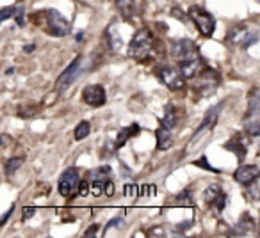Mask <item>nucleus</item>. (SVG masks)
<instances>
[{
	"mask_svg": "<svg viewBox=\"0 0 260 238\" xmlns=\"http://www.w3.org/2000/svg\"><path fill=\"white\" fill-rule=\"evenodd\" d=\"M225 107V102H219L216 105V107H211L209 110H207V114L203 116V121L198 125V128H196V131L192 133V137H191V142H194L198 139V137L203 133V131H207V130H214V127H216V123H217V117H219V114H221V108Z\"/></svg>",
	"mask_w": 260,
	"mask_h": 238,
	"instance_id": "nucleus-10",
	"label": "nucleus"
},
{
	"mask_svg": "<svg viewBox=\"0 0 260 238\" xmlns=\"http://www.w3.org/2000/svg\"><path fill=\"white\" fill-rule=\"evenodd\" d=\"M15 20H16V23L20 25V27H24V25H25V7H24V5H18V7H16Z\"/></svg>",
	"mask_w": 260,
	"mask_h": 238,
	"instance_id": "nucleus-32",
	"label": "nucleus"
},
{
	"mask_svg": "<svg viewBox=\"0 0 260 238\" xmlns=\"http://www.w3.org/2000/svg\"><path fill=\"white\" fill-rule=\"evenodd\" d=\"M43 15V22H45V30L48 32L50 36H55V38H64V36L71 34V23L68 20L64 18L57 9H47Z\"/></svg>",
	"mask_w": 260,
	"mask_h": 238,
	"instance_id": "nucleus-3",
	"label": "nucleus"
},
{
	"mask_svg": "<svg viewBox=\"0 0 260 238\" xmlns=\"http://www.w3.org/2000/svg\"><path fill=\"white\" fill-rule=\"evenodd\" d=\"M89 133H91V125H89V121H80L79 125H77V128H75L73 137H75V141H84Z\"/></svg>",
	"mask_w": 260,
	"mask_h": 238,
	"instance_id": "nucleus-24",
	"label": "nucleus"
},
{
	"mask_svg": "<svg viewBox=\"0 0 260 238\" xmlns=\"http://www.w3.org/2000/svg\"><path fill=\"white\" fill-rule=\"evenodd\" d=\"M22 214H24V220H27L36 214V208L34 206H25V208L22 210Z\"/></svg>",
	"mask_w": 260,
	"mask_h": 238,
	"instance_id": "nucleus-36",
	"label": "nucleus"
},
{
	"mask_svg": "<svg viewBox=\"0 0 260 238\" xmlns=\"http://www.w3.org/2000/svg\"><path fill=\"white\" fill-rule=\"evenodd\" d=\"M171 15L175 16V18H178V20H180V22H187V16H184V15H182V11L178 9V7H175V9L171 11Z\"/></svg>",
	"mask_w": 260,
	"mask_h": 238,
	"instance_id": "nucleus-39",
	"label": "nucleus"
},
{
	"mask_svg": "<svg viewBox=\"0 0 260 238\" xmlns=\"http://www.w3.org/2000/svg\"><path fill=\"white\" fill-rule=\"evenodd\" d=\"M192 226V220H187V222H182V224H178L177 226V231L178 233H184V231H187V229L191 228Z\"/></svg>",
	"mask_w": 260,
	"mask_h": 238,
	"instance_id": "nucleus-37",
	"label": "nucleus"
},
{
	"mask_svg": "<svg viewBox=\"0 0 260 238\" xmlns=\"http://www.w3.org/2000/svg\"><path fill=\"white\" fill-rule=\"evenodd\" d=\"M75 39H77V41H79V43H80V41H82V39H84V32H79V34L75 36Z\"/></svg>",
	"mask_w": 260,
	"mask_h": 238,
	"instance_id": "nucleus-42",
	"label": "nucleus"
},
{
	"mask_svg": "<svg viewBox=\"0 0 260 238\" xmlns=\"http://www.w3.org/2000/svg\"><path fill=\"white\" fill-rule=\"evenodd\" d=\"M189 20H191L192 23L196 25L198 32H200L203 38H211L214 34V29H216V18L211 15V13H207L203 7L200 5H192L189 13H187Z\"/></svg>",
	"mask_w": 260,
	"mask_h": 238,
	"instance_id": "nucleus-5",
	"label": "nucleus"
},
{
	"mask_svg": "<svg viewBox=\"0 0 260 238\" xmlns=\"http://www.w3.org/2000/svg\"><path fill=\"white\" fill-rule=\"evenodd\" d=\"M153 48H155V38H153L152 30L142 27L134 34L132 41L128 43L127 55L134 61L141 63V61H146L152 55Z\"/></svg>",
	"mask_w": 260,
	"mask_h": 238,
	"instance_id": "nucleus-1",
	"label": "nucleus"
},
{
	"mask_svg": "<svg viewBox=\"0 0 260 238\" xmlns=\"http://www.w3.org/2000/svg\"><path fill=\"white\" fill-rule=\"evenodd\" d=\"M219 82H221V77L217 73L216 69H211V68H203L200 73L194 77V84H192V89L196 94L200 96H211L214 92L217 91L219 87Z\"/></svg>",
	"mask_w": 260,
	"mask_h": 238,
	"instance_id": "nucleus-2",
	"label": "nucleus"
},
{
	"mask_svg": "<svg viewBox=\"0 0 260 238\" xmlns=\"http://www.w3.org/2000/svg\"><path fill=\"white\" fill-rule=\"evenodd\" d=\"M155 137H157V148L161 151H166L173 146V133L164 125H159V128L155 130Z\"/></svg>",
	"mask_w": 260,
	"mask_h": 238,
	"instance_id": "nucleus-18",
	"label": "nucleus"
},
{
	"mask_svg": "<svg viewBox=\"0 0 260 238\" xmlns=\"http://www.w3.org/2000/svg\"><path fill=\"white\" fill-rule=\"evenodd\" d=\"M225 150L234 153L237 156V160L242 162L246 158V153H248V139L242 133H236V135L228 139L225 144Z\"/></svg>",
	"mask_w": 260,
	"mask_h": 238,
	"instance_id": "nucleus-13",
	"label": "nucleus"
},
{
	"mask_svg": "<svg viewBox=\"0 0 260 238\" xmlns=\"http://www.w3.org/2000/svg\"><path fill=\"white\" fill-rule=\"evenodd\" d=\"M116 9L121 13L125 22H132V16L138 15V5L134 0H116Z\"/></svg>",
	"mask_w": 260,
	"mask_h": 238,
	"instance_id": "nucleus-19",
	"label": "nucleus"
},
{
	"mask_svg": "<svg viewBox=\"0 0 260 238\" xmlns=\"http://www.w3.org/2000/svg\"><path fill=\"white\" fill-rule=\"evenodd\" d=\"M123 194L127 195V197H136V195H139V187L134 183H127L125 189H123Z\"/></svg>",
	"mask_w": 260,
	"mask_h": 238,
	"instance_id": "nucleus-31",
	"label": "nucleus"
},
{
	"mask_svg": "<svg viewBox=\"0 0 260 238\" xmlns=\"http://www.w3.org/2000/svg\"><path fill=\"white\" fill-rule=\"evenodd\" d=\"M169 50H171V55L177 59V61H184V59L194 57V55L200 54V50H198L196 44L192 43L191 39H186V38L173 39Z\"/></svg>",
	"mask_w": 260,
	"mask_h": 238,
	"instance_id": "nucleus-8",
	"label": "nucleus"
},
{
	"mask_svg": "<svg viewBox=\"0 0 260 238\" xmlns=\"http://www.w3.org/2000/svg\"><path fill=\"white\" fill-rule=\"evenodd\" d=\"M16 7H18V5H9V7H2V11H0V22H5V20H9V18H15Z\"/></svg>",
	"mask_w": 260,
	"mask_h": 238,
	"instance_id": "nucleus-29",
	"label": "nucleus"
},
{
	"mask_svg": "<svg viewBox=\"0 0 260 238\" xmlns=\"http://www.w3.org/2000/svg\"><path fill=\"white\" fill-rule=\"evenodd\" d=\"M226 41L230 44H239L240 48H250L251 44L259 41V32L248 23H239L228 30Z\"/></svg>",
	"mask_w": 260,
	"mask_h": 238,
	"instance_id": "nucleus-6",
	"label": "nucleus"
},
{
	"mask_svg": "<svg viewBox=\"0 0 260 238\" xmlns=\"http://www.w3.org/2000/svg\"><path fill=\"white\" fill-rule=\"evenodd\" d=\"M192 164L196 165V167H200V169H207V171H211V173H214V174H221V169H217V167L209 164V158H207V156H201L200 160H194Z\"/></svg>",
	"mask_w": 260,
	"mask_h": 238,
	"instance_id": "nucleus-28",
	"label": "nucleus"
},
{
	"mask_svg": "<svg viewBox=\"0 0 260 238\" xmlns=\"http://www.w3.org/2000/svg\"><path fill=\"white\" fill-rule=\"evenodd\" d=\"M221 194H223V190H221L219 185H211V187H207V190L203 192V199H205L207 204L214 206V203L219 199Z\"/></svg>",
	"mask_w": 260,
	"mask_h": 238,
	"instance_id": "nucleus-23",
	"label": "nucleus"
},
{
	"mask_svg": "<svg viewBox=\"0 0 260 238\" xmlns=\"http://www.w3.org/2000/svg\"><path fill=\"white\" fill-rule=\"evenodd\" d=\"M114 192H116V187H114V181L113 180H107L105 187H103V194L107 195V197H113Z\"/></svg>",
	"mask_w": 260,
	"mask_h": 238,
	"instance_id": "nucleus-34",
	"label": "nucleus"
},
{
	"mask_svg": "<svg viewBox=\"0 0 260 238\" xmlns=\"http://www.w3.org/2000/svg\"><path fill=\"white\" fill-rule=\"evenodd\" d=\"M91 174H93V185H91V187H93V194L95 195L103 194V187H105V183H107V180H109L111 167H109V165H103L100 169L93 171Z\"/></svg>",
	"mask_w": 260,
	"mask_h": 238,
	"instance_id": "nucleus-15",
	"label": "nucleus"
},
{
	"mask_svg": "<svg viewBox=\"0 0 260 238\" xmlns=\"http://www.w3.org/2000/svg\"><path fill=\"white\" fill-rule=\"evenodd\" d=\"M177 203L178 204H189V206H191V204H192L191 192H189V190H182L180 194L177 195Z\"/></svg>",
	"mask_w": 260,
	"mask_h": 238,
	"instance_id": "nucleus-30",
	"label": "nucleus"
},
{
	"mask_svg": "<svg viewBox=\"0 0 260 238\" xmlns=\"http://www.w3.org/2000/svg\"><path fill=\"white\" fill-rule=\"evenodd\" d=\"M260 114V87H253L248 94V110L244 119H253Z\"/></svg>",
	"mask_w": 260,
	"mask_h": 238,
	"instance_id": "nucleus-16",
	"label": "nucleus"
},
{
	"mask_svg": "<svg viewBox=\"0 0 260 238\" xmlns=\"http://www.w3.org/2000/svg\"><path fill=\"white\" fill-rule=\"evenodd\" d=\"M13 212H15V206H11V208L5 212L4 217H2V220H0V226H5V222H7V219L11 217V214H13Z\"/></svg>",
	"mask_w": 260,
	"mask_h": 238,
	"instance_id": "nucleus-40",
	"label": "nucleus"
},
{
	"mask_svg": "<svg viewBox=\"0 0 260 238\" xmlns=\"http://www.w3.org/2000/svg\"><path fill=\"white\" fill-rule=\"evenodd\" d=\"M82 100H84V103H88L89 107H102V105H105V102H107V94H105L103 86L93 84V86L84 87Z\"/></svg>",
	"mask_w": 260,
	"mask_h": 238,
	"instance_id": "nucleus-11",
	"label": "nucleus"
},
{
	"mask_svg": "<svg viewBox=\"0 0 260 238\" xmlns=\"http://www.w3.org/2000/svg\"><path fill=\"white\" fill-rule=\"evenodd\" d=\"M34 48H36L34 44H27V46H24V52L25 54H29V52H34Z\"/></svg>",
	"mask_w": 260,
	"mask_h": 238,
	"instance_id": "nucleus-41",
	"label": "nucleus"
},
{
	"mask_svg": "<svg viewBox=\"0 0 260 238\" xmlns=\"http://www.w3.org/2000/svg\"><path fill=\"white\" fill-rule=\"evenodd\" d=\"M248 187V194L253 201H260V176L257 180H253L250 185H246Z\"/></svg>",
	"mask_w": 260,
	"mask_h": 238,
	"instance_id": "nucleus-27",
	"label": "nucleus"
},
{
	"mask_svg": "<svg viewBox=\"0 0 260 238\" xmlns=\"http://www.w3.org/2000/svg\"><path fill=\"white\" fill-rule=\"evenodd\" d=\"M123 219L121 217H114V219H111L107 222V226H105V231H103V235H107V231L109 229H113V228H118V226H123Z\"/></svg>",
	"mask_w": 260,
	"mask_h": 238,
	"instance_id": "nucleus-33",
	"label": "nucleus"
},
{
	"mask_svg": "<svg viewBox=\"0 0 260 238\" xmlns=\"http://www.w3.org/2000/svg\"><path fill=\"white\" fill-rule=\"evenodd\" d=\"M80 185V178H79V171L71 167V169H66L61 174L59 183H57V190L63 197H71L75 194V190H79Z\"/></svg>",
	"mask_w": 260,
	"mask_h": 238,
	"instance_id": "nucleus-7",
	"label": "nucleus"
},
{
	"mask_svg": "<svg viewBox=\"0 0 260 238\" xmlns=\"http://www.w3.org/2000/svg\"><path fill=\"white\" fill-rule=\"evenodd\" d=\"M107 39H109L111 50H113V52H119V48H121V44H123V39L118 30H116V27H109L107 29Z\"/></svg>",
	"mask_w": 260,
	"mask_h": 238,
	"instance_id": "nucleus-22",
	"label": "nucleus"
},
{
	"mask_svg": "<svg viewBox=\"0 0 260 238\" xmlns=\"http://www.w3.org/2000/svg\"><path fill=\"white\" fill-rule=\"evenodd\" d=\"M259 176H260V169L257 165H240L239 169L234 173V180L240 185H250Z\"/></svg>",
	"mask_w": 260,
	"mask_h": 238,
	"instance_id": "nucleus-14",
	"label": "nucleus"
},
{
	"mask_svg": "<svg viewBox=\"0 0 260 238\" xmlns=\"http://www.w3.org/2000/svg\"><path fill=\"white\" fill-rule=\"evenodd\" d=\"M89 181L88 180H82L80 181V185H79V195H82V197H86V195L89 194Z\"/></svg>",
	"mask_w": 260,
	"mask_h": 238,
	"instance_id": "nucleus-35",
	"label": "nucleus"
},
{
	"mask_svg": "<svg viewBox=\"0 0 260 238\" xmlns=\"http://www.w3.org/2000/svg\"><path fill=\"white\" fill-rule=\"evenodd\" d=\"M177 121H178V116H177L175 107H173V105H166L164 116L161 117V125H164V127H167L169 130H173V128L177 127Z\"/></svg>",
	"mask_w": 260,
	"mask_h": 238,
	"instance_id": "nucleus-21",
	"label": "nucleus"
},
{
	"mask_svg": "<svg viewBox=\"0 0 260 238\" xmlns=\"http://www.w3.org/2000/svg\"><path fill=\"white\" fill-rule=\"evenodd\" d=\"M80 63H82V57L73 59V63L70 64L68 68L59 75V78H57V82H55V91L57 92L66 91V89L77 80V77L80 75Z\"/></svg>",
	"mask_w": 260,
	"mask_h": 238,
	"instance_id": "nucleus-9",
	"label": "nucleus"
},
{
	"mask_svg": "<svg viewBox=\"0 0 260 238\" xmlns=\"http://www.w3.org/2000/svg\"><path fill=\"white\" fill-rule=\"evenodd\" d=\"M139 133V125L138 123H134V125H130V127H127V128H121L119 130V133H118V139H116V142H114V148L116 150H119V148L125 144V142L130 139V137H134V135H138Z\"/></svg>",
	"mask_w": 260,
	"mask_h": 238,
	"instance_id": "nucleus-20",
	"label": "nucleus"
},
{
	"mask_svg": "<svg viewBox=\"0 0 260 238\" xmlns=\"http://www.w3.org/2000/svg\"><path fill=\"white\" fill-rule=\"evenodd\" d=\"M257 2H259V4H260V0H257Z\"/></svg>",
	"mask_w": 260,
	"mask_h": 238,
	"instance_id": "nucleus-43",
	"label": "nucleus"
},
{
	"mask_svg": "<svg viewBox=\"0 0 260 238\" xmlns=\"http://www.w3.org/2000/svg\"><path fill=\"white\" fill-rule=\"evenodd\" d=\"M234 229H236V231H232L230 235H242V237H246V235H250L255 231L257 222L250 214H242V217L239 219V224H237Z\"/></svg>",
	"mask_w": 260,
	"mask_h": 238,
	"instance_id": "nucleus-17",
	"label": "nucleus"
},
{
	"mask_svg": "<svg viewBox=\"0 0 260 238\" xmlns=\"http://www.w3.org/2000/svg\"><path fill=\"white\" fill-rule=\"evenodd\" d=\"M246 131H248V135L253 137V139H259L260 137V121L257 119V117H253V119H248V123H246Z\"/></svg>",
	"mask_w": 260,
	"mask_h": 238,
	"instance_id": "nucleus-26",
	"label": "nucleus"
},
{
	"mask_svg": "<svg viewBox=\"0 0 260 238\" xmlns=\"http://www.w3.org/2000/svg\"><path fill=\"white\" fill-rule=\"evenodd\" d=\"M24 162H25L24 156H13V158H9V160L5 162V173H7V174L16 173V171L24 165Z\"/></svg>",
	"mask_w": 260,
	"mask_h": 238,
	"instance_id": "nucleus-25",
	"label": "nucleus"
},
{
	"mask_svg": "<svg viewBox=\"0 0 260 238\" xmlns=\"http://www.w3.org/2000/svg\"><path fill=\"white\" fill-rule=\"evenodd\" d=\"M98 229H100V226H98V224H93V226H91V228H89L88 231L84 233V237H95V235L98 233Z\"/></svg>",
	"mask_w": 260,
	"mask_h": 238,
	"instance_id": "nucleus-38",
	"label": "nucleus"
},
{
	"mask_svg": "<svg viewBox=\"0 0 260 238\" xmlns=\"http://www.w3.org/2000/svg\"><path fill=\"white\" fill-rule=\"evenodd\" d=\"M178 68L182 69V73H184V77L187 80H191V78H194L201 69L205 68V59L201 57L200 54L194 55V57L184 59V61H178Z\"/></svg>",
	"mask_w": 260,
	"mask_h": 238,
	"instance_id": "nucleus-12",
	"label": "nucleus"
},
{
	"mask_svg": "<svg viewBox=\"0 0 260 238\" xmlns=\"http://www.w3.org/2000/svg\"><path fill=\"white\" fill-rule=\"evenodd\" d=\"M155 77L161 80L167 89L171 91H178L186 86L187 78L184 77L182 69L177 68V66H171V64H161L155 68Z\"/></svg>",
	"mask_w": 260,
	"mask_h": 238,
	"instance_id": "nucleus-4",
	"label": "nucleus"
}]
</instances>
